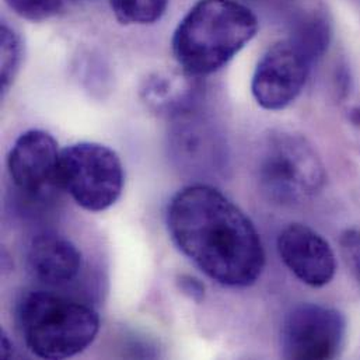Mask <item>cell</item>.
<instances>
[{"mask_svg":"<svg viewBox=\"0 0 360 360\" xmlns=\"http://www.w3.org/2000/svg\"><path fill=\"white\" fill-rule=\"evenodd\" d=\"M167 229L181 252L223 286L258 281L265 251L248 216L207 184L182 188L167 206Z\"/></svg>","mask_w":360,"mask_h":360,"instance_id":"6da1fadb","label":"cell"},{"mask_svg":"<svg viewBox=\"0 0 360 360\" xmlns=\"http://www.w3.org/2000/svg\"><path fill=\"white\" fill-rule=\"evenodd\" d=\"M255 14L237 0H198L173 35L184 73L199 79L226 66L257 34Z\"/></svg>","mask_w":360,"mask_h":360,"instance_id":"7a4b0ae2","label":"cell"},{"mask_svg":"<svg viewBox=\"0 0 360 360\" xmlns=\"http://www.w3.org/2000/svg\"><path fill=\"white\" fill-rule=\"evenodd\" d=\"M15 320L28 351L42 359L76 356L100 331V317L91 306L46 290L24 293Z\"/></svg>","mask_w":360,"mask_h":360,"instance_id":"3957f363","label":"cell"},{"mask_svg":"<svg viewBox=\"0 0 360 360\" xmlns=\"http://www.w3.org/2000/svg\"><path fill=\"white\" fill-rule=\"evenodd\" d=\"M257 176L266 198L292 205L311 198L323 188L326 169L303 136L274 132L261 146Z\"/></svg>","mask_w":360,"mask_h":360,"instance_id":"277c9868","label":"cell"},{"mask_svg":"<svg viewBox=\"0 0 360 360\" xmlns=\"http://www.w3.org/2000/svg\"><path fill=\"white\" fill-rule=\"evenodd\" d=\"M124 182L122 162L108 146L80 142L60 150L59 186L84 210L110 209L120 199Z\"/></svg>","mask_w":360,"mask_h":360,"instance_id":"5b68a950","label":"cell"},{"mask_svg":"<svg viewBox=\"0 0 360 360\" xmlns=\"http://www.w3.org/2000/svg\"><path fill=\"white\" fill-rule=\"evenodd\" d=\"M347 335V320L335 309L302 303L285 317L282 355L286 359H333L340 355Z\"/></svg>","mask_w":360,"mask_h":360,"instance_id":"8992f818","label":"cell"},{"mask_svg":"<svg viewBox=\"0 0 360 360\" xmlns=\"http://www.w3.org/2000/svg\"><path fill=\"white\" fill-rule=\"evenodd\" d=\"M314 59L289 37L272 45L258 62L251 91L264 110L281 111L303 91Z\"/></svg>","mask_w":360,"mask_h":360,"instance_id":"52a82bcc","label":"cell"},{"mask_svg":"<svg viewBox=\"0 0 360 360\" xmlns=\"http://www.w3.org/2000/svg\"><path fill=\"white\" fill-rule=\"evenodd\" d=\"M60 150L55 138L41 129L21 134L7 156L14 186L30 198H44L59 186Z\"/></svg>","mask_w":360,"mask_h":360,"instance_id":"ba28073f","label":"cell"},{"mask_svg":"<svg viewBox=\"0 0 360 360\" xmlns=\"http://www.w3.org/2000/svg\"><path fill=\"white\" fill-rule=\"evenodd\" d=\"M169 148L174 163L189 174L220 170L226 160V142L217 127L199 107L173 118Z\"/></svg>","mask_w":360,"mask_h":360,"instance_id":"9c48e42d","label":"cell"},{"mask_svg":"<svg viewBox=\"0 0 360 360\" xmlns=\"http://www.w3.org/2000/svg\"><path fill=\"white\" fill-rule=\"evenodd\" d=\"M278 252L289 271L311 288L328 285L337 272V258L330 243L302 223L286 226L278 236Z\"/></svg>","mask_w":360,"mask_h":360,"instance_id":"30bf717a","label":"cell"},{"mask_svg":"<svg viewBox=\"0 0 360 360\" xmlns=\"http://www.w3.org/2000/svg\"><path fill=\"white\" fill-rule=\"evenodd\" d=\"M83 266L79 248L55 233L32 238L27 250V268L31 276L48 286H62L77 278Z\"/></svg>","mask_w":360,"mask_h":360,"instance_id":"8fae6325","label":"cell"},{"mask_svg":"<svg viewBox=\"0 0 360 360\" xmlns=\"http://www.w3.org/2000/svg\"><path fill=\"white\" fill-rule=\"evenodd\" d=\"M195 80L184 72H158L145 80L141 96L149 110L173 120L198 105Z\"/></svg>","mask_w":360,"mask_h":360,"instance_id":"7c38bea8","label":"cell"},{"mask_svg":"<svg viewBox=\"0 0 360 360\" xmlns=\"http://www.w3.org/2000/svg\"><path fill=\"white\" fill-rule=\"evenodd\" d=\"M289 38L317 62L330 45L331 28L327 18L316 10L297 13L292 18Z\"/></svg>","mask_w":360,"mask_h":360,"instance_id":"4fadbf2b","label":"cell"},{"mask_svg":"<svg viewBox=\"0 0 360 360\" xmlns=\"http://www.w3.org/2000/svg\"><path fill=\"white\" fill-rule=\"evenodd\" d=\"M170 0H110L115 18L125 25H148L159 21Z\"/></svg>","mask_w":360,"mask_h":360,"instance_id":"5bb4252c","label":"cell"},{"mask_svg":"<svg viewBox=\"0 0 360 360\" xmlns=\"http://www.w3.org/2000/svg\"><path fill=\"white\" fill-rule=\"evenodd\" d=\"M0 49H1V79L0 90L4 97L13 86L17 73L22 62V41L18 32L7 25L1 24L0 28Z\"/></svg>","mask_w":360,"mask_h":360,"instance_id":"9a60e30c","label":"cell"},{"mask_svg":"<svg viewBox=\"0 0 360 360\" xmlns=\"http://www.w3.org/2000/svg\"><path fill=\"white\" fill-rule=\"evenodd\" d=\"M18 17L39 22L51 20L63 11L65 0H4Z\"/></svg>","mask_w":360,"mask_h":360,"instance_id":"2e32d148","label":"cell"},{"mask_svg":"<svg viewBox=\"0 0 360 360\" xmlns=\"http://www.w3.org/2000/svg\"><path fill=\"white\" fill-rule=\"evenodd\" d=\"M341 250L347 264L360 282V231L351 229L345 230L341 236Z\"/></svg>","mask_w":360,"mask_h":360,"instance_id":"e0dca14e","label":"cell"},{"mask_svg":"<svg viewBox=\"0 0 360 360\" xmlns=\"http://www.w3.org/2000/svg\"><path fill=\"white\" fill-rule=\"evenodd\" d=\"M177 286L182 295H185L192 302L200 303L205 297V286L200 281L191 275H180L177 278Z\"/></svg>","mask_w":360,"mask_h":360,"instance_id":"ac0fdd59","label":"cell"},{"mask_svg":"<svg viewBox=\"0 0 360 360\" xmlns=\"http://www.w3.org/2000/svg\"><path fill=\"white\" fill-rule=\"evenodd\" d=\"M1 356L4 359H8L11 356H14V349L11 348L8 340H7V335L6 334H1Z\"/></svg>","mask_w":360,"mask_h":360,"instance_id":"d6986e66","label":"cell"},{"mask_svg":"<svg viewBox=\"0 0 360 360\" xmlns=\"http://www.w3.org/2000/svg\"><path fill=\"white\" fill-rule=\"evenodd\" d=\"M349 120L355 127L360 128V107H355L351 112H349Z\"/></svg>","mask_w":360,"mask_h":360,"instance_id":"ffe728a7","label":"cell"}]
</instances>
